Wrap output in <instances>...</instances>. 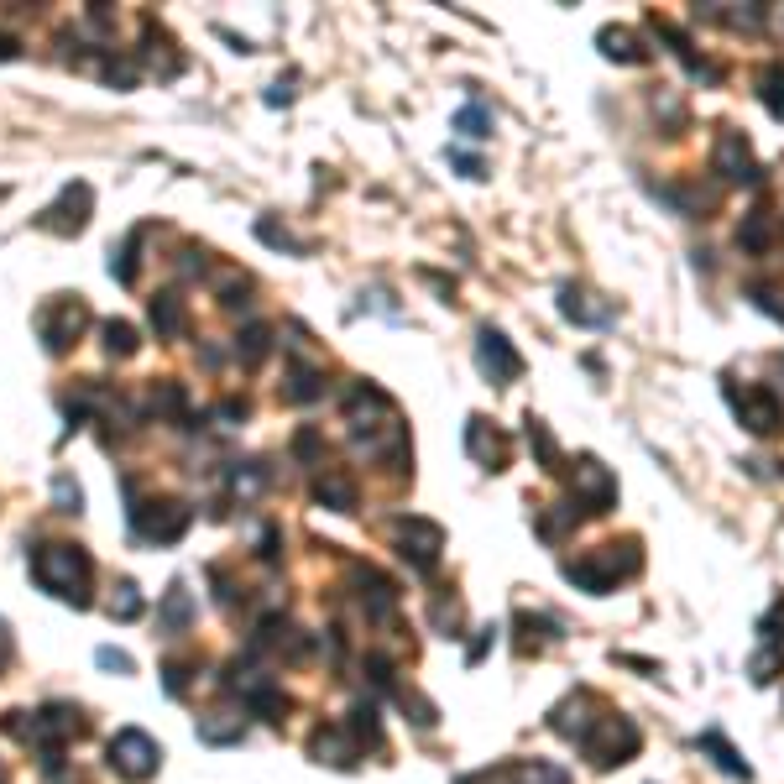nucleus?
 Returning a JSON list of instances; mask_svg holds the SVG:
<instances>
[{
	"label": "nucleus",
	"instance_id": "obj_36",
	"mask_svg": "<svg viewBox=\"0 0 784 784\" xmlns=\"http://www.w3.org/2000/svg\"><path fill=\"white\" fill-rule=\"evenodd\" d=\"M460 622H466V612H460V602H455V596H450V602L440 596V602H434V628H440L445 638H460Z\"/></svg>",
	"mask_w": 784,
	"mask_h": 784
},
{
	"label": "nucleus",
	"instance_id": "obj_14",
	"mask_svg": "<svg viewBox=\"0 0 784 784\" xmlns=\"http://www.w3.org/2000/svg\"><path fill=\"white\" fill-rule=\"evenodd\" d=\"M356 586H361V607H366V617L387 622L392 607H398V586H392L382 570H372V565H356Z\"/></svg>",
	"mask_w": 784,
	"mask_h": 784
},
{
	"label": "nucleus",
	"instance_id": "obj_10",
	"mask_svg": "<svg viewBox=\"0 0 784 784\" xmlns=\"http://www.w3.org/2000/svg\"><path fill=\"white\" fill-rule=\"evenodd\" d=\"M575 507H581V513H612L617 507V481L596 455H586L581 466H575Z\"/></svg>",
	"mask_w": 784,
	"mask_h": 784
},
{
	"label": "nucleus",
	"instance_id": "obj_16",
	"mask_svg": "<svg viewBox=\"0 0 784 784\" xmlns=\"http://www.w3.org/2000/svg\"><path fill=\"white\" fill-rule=\"evenodd\" d=\"M696 748H701V753H711V764H717L722 774H732V779H743V784L753 779V769H748V758L737 753V748L727 743V737H722L717 727H711V732H701V737H696Z\"/></svg>",
	"mask_w": 784,
	"mask_h": 784
},
{
	"label": "nucleus",
	"instance_id": "obj_40",
	"mask_svg": "<svg viewBox=\"0 0 784 784\" xmlns=\"http://www.w3.org/2000/svg\"><path fill=\"white\" fill-rule=\"evenodd\" d=\"M758 638H764V643H784V596L764 617H758Z\"/></svg>",
	"mask_w": 784,
	"mask_h": 784
},
{
	"label": "nucleus",
	"instance_id": "obj_2",
	"mask_svg": "<svg viewBox=\"0 0 784 784\" xmlns=\"http://www.w3.org/2000/svg\"><path fill=\"white\" fill-rule=\"evenodd\" d=\"M638 570H643L638 544H633V539H622V544H607L602 555L565 560V581H570V586H581V591H591V596H607V591H617V581H633Z\"/></svg>",
	"mask_w": 784,
	"mask_h": 784
},
{
	"label": "nucleus",
	"instance_id": "obj_38",
	"mask_svg": "<svg viewBox=\"0 0 784 784\" xmlns=\"http://www.w3.org/2000/svg\"><path fill=\"white\" fill-rule=\"evenodd\" d=\"M147 403H152V413H183V387L178 382H157Z\"/></svg>",
	"mask_w": 784,
	"mask_h": 784
},
{
	"label": "nucleus",
	"instance_id": "obj_39",
	"mask_svg": "<svg viewBox=\"0 0 784 784\" xmlns=\"http://www.w3.org/2000/svg\"><path fill=\"white\" fill-rule=\"evenodd\" d=\"M53 497H58V513H84V492H79V481L58 476V481H53Z\"/></svg>",
	"mask_w": 784,
	"mask_h": 784
},
{
	"label": "nucleus",
	"instance_id": "obj_47",
	"mask_svg": "<svg viewBox=\"0 0 784 784\" xmlns=\"http://www.w3.org/2000/svg\"><path fill=\"white\" fill-rule=\"evenodd\" d=\"M105 79L121 84V89H131V84H136V68H131V63H105Z\"/></svg>",
	"mask_w": 784,
	"mask_h": 784
},
{
	"label": "nucleus",
	"instance_id": "obj_29",
	"mask_svg": "<svg viewBox=\"0 0 784 784\" xmlns=\"http://www.w3.org/2000/svg\"><path fill=\"white\" fill-rule=\"evenodd\" d=\"M528 445L539 450V466H544V471H565V466H560V445H555V434H549V424H544V419H534V413H528Z\"/></svg>",
	"mask_w": 784,
	"mask_h": 784
},
{
	"label": "nucleus",
	"instance_id": "obj_8",
	"mask_svg": "<svg viewBox=\"0 0 784 784\" xmlns=\"http://www.w3.org/2000/svg\"><path fill=\"white\" fill-rule=\"evenodd\" d=\"M476 366L492 387H507V382L523 377V356L513 351V340H507L502 330H492V325L476 335Z\"/></svg>",
	"mask_w": 784,
	"mask_h": 784
},
{
	"label": "nucleus",
	"instance_id": "obj_22",
	"mask_svg": "<svg viewBox=\"0 0 784 784\" xmlns=\"http://www.w3.org/2000/svg\"><path fill=\"white\" fill-rule=\"evenodd\" d=\"M356 737V748L366 743V748H382V722H377V706L372 701H356L351 706V727H345Z\"/></svg>",
	"mask_w": 784,
	"mask_h": 784
},
{
	"label": "nucleus",
	"instance_id": "obj_15",
	"mask_svg": "<svg viewBox=\"0 0 784 784\" xmlns=\"http://www.w3.org/2000/svg\"><path fill=\"white\" fill-rule=\"evenodd\" d=\"M309 753L319 758V764H330V769H351L361 748H356V737L345 732V727H314Z\"/></svg>",
	"mask_w": 784,
	"mask_h": 784
},
{
	"label": "nucleus",
	"instance_id": "obj_37",
	"mask_svg": "<svg viewBox=\"0 0 784 784\" xmlns=\"http://www.w3.org/2000/svg\"><path fill=\"white\" fill-rule=\"evenodd\" d=\"M220 304H225V309H246V304H251V278H236V272H230V278H220Z\"/></svg>",
	"mask_w": 784,
	"mask_h": 784
},
{
	"label": "nucleus",
	"instance_id": "obj_35",
	"mask_svg": "<svg viewBox=\"0 0 784 784\" xmlns=\"http://www.w3.org/2000/svg\"><path fill=\"white\" fill-rule=\"evenodd\" d=\"M110 617H121V622H131V617H142V591H136V581H121V586H115V602H110Z\"/></svg>",
	"mask_w": 784,
	"mask_h": 784
},
{
	"label": "nucleus",
	"instance_id": "obj_20",
	"mask_svg": "<svg viewBox=\"0 0 784 784\" xmlns=\"http://www.w3.org/2000/svg\"><path fill=\"white\" fill-rule=\"evenodd\" d=\"M560 314L570 319V325H607V319H612V309H591V304H586V293L575 288V283L560 288Z\"/></svg>",
	"mask_w": 784,
	"mask_h": 784
},
{
	"label": "nucleus",
	"instance_id": "obj_19",
	"mask_svg": "<svg viewBox=\"0 0 784 784\" xmlns=\"http://www.w3.org/2000/svg\"><path fill=\"white\" fill-rule=\"evenodd\" d=\"M596 42H602V58H612V63H643V58H649V53H643V42L628 27H602Z\"/></svg>",
	"mask_w": 784,
	"mask_h": 784
},
{
	"label": "nucleus",
	"instance_id": "obj_18",
	"mask_svg": "<svg viewBox=\"0 0 784 784\" xmlns=\"http://www.w3.org/2000/svg\"><path fill=\"white\" fill-rule=\"evenodd\" d=\"M189 622H194V596L183 591V581H173L168 596H163V612H157V628H163V633H189Z\"/></svg>",
	"mask_w": 784,
	"mask_h": 784
},
{
	"label": "nucleus",
	"instance_id": "obj_32",
	"mask_svg": "<svg viewBox=\"0 0 784 784\" xmlns=\"http://www.w3.org/2000/svg\"><path fill=\"white\" fill-rule=\"evenodd\" d=\"M455 131H460V136H471V142L492 136V110H487V105H476V100H471V105H460V110H455Z\"/></svg>",
	"mask_w": 784,
	"mask_h": 784
},
{
	"label": "nucleus",
	"instance_id": "obj_11",
	"mask_svg": "<svg viewBox=\"0 0 784 784\" xmlns=\"http://www.w3.org/2000/svg\"><path fill=\"white\" fill-rule=\"evenodd\" d=\"M466 450H471L476 466H487V471H507V460H513V440L487 419H466Z\"/></svg>",
	"mask_w": 784,
	"mask_h": 784
},
{
	"label": "nucleus",
	"instance_id": "obj_12",
	"mask_svg": "<svg viewBox=\"0 0 784 784\" xmlns=\"http://www.w3.org/2000/svg\"><path fill=\"white\" fill-rule=\"evenodd\" d=\"M732 408H737V419H743V429H753V434H774L784 424L779 398H774V392H764V387L732 392Z\"/></svg>",
	"mask_w": 784,
	"mask_h": 784
},
{
	"label": "nucleus",
	"instance_id": "obj_42",
	"mask_svg": "<svg viewBox=\"0 0 784 784\" xmlns=\"http://www.w3.org/2000/svg\"><path fill=\"white\" fill-rule=\"evenodd\" d=\"M518 774H523L528 784H570V779H565V769H549V764H523Z\"/></svg>",
	"mask_w": 784,
	"mask_h": 784
},
{
	"label": "nucleus",
	"instance_id": "obj_23",
	"mask_svg": "<svg viewBox=\"0 0 784 784\" xmlns=\"http://www.w3.org/2000/svg\"><path fill=\"white\" fill-rule=\"evenodd\" d=\"M241 732H246V722H241V717H230V711H215V717H199V737H204V743H215V748H225V743H241Z\"/></svg>",
	"mask_w": 784,
	"mask_h": 784
},
{
	"label": "nucleus",
	"instance_id": "obj_48",
	"mask_svg": "<svg viewBox=\"0 0 784 784\" xmlns=\"http://www.w3.org/2000/svg\"><path fill=\"white\" fill-rule=\"evenodd\" d=\"M753 304L764 309V314H774V319H784V304H779V298H774L769 288H753Z\"/></svg>",
	"mask_w": 784,
	"mask_h": 784
},
{
	"label": "nucleus",
	"instance_id": "obj_1",
	"mask_svg": "<svg viewBox=\"0 0 784 784\" xmlns=\"http://www.w3.org/2000/svg\"><path fill=\"white\" fill-rule=\"evenodd\" d=\"M32 575L42 591H53L58 602L89 607V581H95V565L79 544H42L32 555Z\"/></svg>",
	"mask_w": 784,
	"mask_h": 784
},
{
	"label": "nucleus",
	"instance_id": "obj_28",
	"mask_svg": "<svg viewBox=\"0 0 784 784\" xmlns=\"http://www.w3.org/2000/svg\"><path fill=\"white\" fill-rule=\"evenodd\" d=\"M769 241H774V220H769L764 210H753V215L743 220V230H737V246L758 257V251H769Z\"/></svg>",
	"mask_w": 784,
	"mask_h": 784
},
{
	"label": "nucleus",
	"instance_id": "obj_3",
	"mask_svg": "<svg viewBox=\"0 0 784 784\" xmlns=\"http://www.w3.org/2000/svg\"><path fill=\"white\" fill-rule=\"evenodd\" d=\"M643 748V732L633 727V717H596L581 732V753L591 758L596 769H617V764H633Z\"/></svg>",
	"mask_w": 784,
	"mask_h": 784
},
{
	"label": "nucleus",
	"instance_id": "obj_27",
	"mask_svg": "<svg viewBox=\"0 0 784 784\" xmlns=\"http://www.w3.org/2000/svg\"><path fill=\"white\" fill-rule=\"evenodd\" d=\"M283 398H288V403H314V398H325V377L309 372V366H293Z\"/></svg>",
	"mask_w": 784,
	"mask_h": 784
},
{
	"label": "nucleus",
	"instance_id": "obj_33",
	"mask_svg": "<svg viewBox=\"0 0 784 784\" xmlns=\"http://www.w3.org/2000/svg\"><path fill=\"white\" fill-rule=\"evenodd\" d=\"M136 251H142V230H131L121 241V257H110V278L115 283H136Z\"/></svg>",
	"mask_w": 784,
	"mask_h": 784
},
{
	"label": "nucleus",
	"instance_id": "obj_43",
	"mask_svg": "<svg viewBox=\"0 0 784 784\" xmlns=\"http://www.w3.org/2000/svg\"><path fill=\"white\" fill-rule=\"evenodd\" d=\"M257 236H262L267 246H288V251H304V246H298V241L288 236V230H278V225H272V220H257Z\"/></svg>",
	"mask_w": 784,
	"mask_h": 784
},
{
	"label": "nucleus",
	"instance_id": "obj_6",
	"mask_svg": "<svg viewBox=\"0 0 784 784\" xmlns=\"http://www.w3.org/2000/svg\"><path fill=\"white\" fill-rule=\"evenodd\" d=\"M84 325H89L84 298H53V304L37 314V335H42V345H48V356H63L68 345L84 335Z\"/></svg>",
	"mask_w": 784,
	"mask_h": 784
},
{
	"label": "nucleus",
	"instance_id": "obj_34",
	"mask_svg": "<svg viewBox=\"0 0 784 784\" xmlns=\"http://www.w3.org/2000/svg\"><path fill=\"white\" fill-rule=\"evenodd\" d=\"M758 95H764V105L784 121V68L774 63V68H764V79H758Z\"/></svg>",
	"mask_w": 784,
	"mask_h": 784
},
{
	"label": "nucleus",
	"instance_id": "obj_26",
	"mask_svg": "<svg viewBox=\"0 0 784 784\" xmlns=\"http://www.w3.org/2000/svg\"><path fill=\"white\" fill-rule=\"evenodd\" d=\"M100 335H105V356H115V361H126V356H136V325H126V319H105L100 325Z\"/></svg>",
	"mask_w": 784,
	"mask_h": 784
},
{
	"label": "nucleus",
	"instance_id": "obj_4",
	"mask_svg": "<svg viewBox=\"0 0 784 784\" xmlns=\"http://www.w3.org/2000/svg\"><path fill=\"white\" fill-rule=\"evenodd\" d=\"M157 764H163V748H157L142 727H121V732L110 737V769L121 774V779L142 784V779L157 774Z\"/></svg>",
	"mask_w": 784,
	"mask_h": 784
},
{
	"label": "nucleus",
	"instance_id": "obj_24",
	"mask_svg": "<svg viewBox=\"0 0 784 784\" xmlns=\"http://www.w3.org/2000/svg\"><path fill=\"white\" fill-rule=\"evenodd\" d=\"M246 706L257 711V717H267V722H283V711H288V696L278 685H267V680H257L246 690Z\"/></svg>",
	"mask_w": 784,
	"mask_h": 784
},
{
	"label": "nucleus",
	"instance_id": "obj_51",
	"mask_svg": "<svg viewBox=\"0 0 784 784\" xmlns=\"http://www.w3.org/2000/svg\"><path fill=\"white\" fill-rule=\"evenodd\" d=\"M16 58H21V42L11 32H0V63H16Z\"/></svg>",
	"mask_w": 784,
	"mask_h": 784
},
{
	"label": "nucleus",
	"instance_id": "obj_7",
	"mask_svg": "<svg viewBox=\"0 0 784 784\" xmlns=\"http://www.w3.org/2000/svg\"><path fill=\"white\" fill-rule=\"evenodd\" d=\"M398 555L413 565V570H434L440 565V549H445V528L429 523V518H398Z\"/></svg>",
	"mask_w": 784,
	"mask_h": 784
},
{
	"label": "nucleus",
	"instance_id": "obj_50",
	"mask_svg": "<svg viewBox=\"0 0 784 784\" xmlns=\"http://www.w3.org/2000/svg\"><path fill=\"white\" fill-rule=\"evenodd\" d=\"M450 163H455L460 173H466V178H481V163H476L471 152H450Z\"/></svg>",
	"mask_w": 784,
	"mask_h": 784
},
{
	"label": "nucleus",
	"instance_id": "obj_9",
	"mask_svg": "<svg viewBox=\"0 0 784 784\" xmlns=\"http://www.w3.org/2000/svg\"><path fill=\"white\" fill-rule=\"evenodd\" d=\"M89 210H95V189H89V183H68L58 194V204H48V210L37 215V225L53 230V236H79L89 225Z\"/></svg>",
	"mask_w": 784,
	"mask_h": 784
},
{
	"label": "nucleus",
	"instance_id": "obj_25",
	"mask_svg": "<svg viewBox=\"0 0 784 784\" xmlns=\"http://www.w3.org/2000/svg\"><path fill=\"white\" fill-rule=\"evenodd\" d=\"M152 325H157V335H183V298L178 293H157L152 298Z\"/></svg>",
	"mask_w": 784,
	"mask_h": 784
},
{
	"label": "nucleus",
	"instance_id": "obj_52",
	"mask_svg": "<svg viewBox=\"0 0 784 784\" xmlns=\"http://www.w3.org/2000/svg\"><path fill=\"white\" fill-rule=\"evenodd\" d=\"M246 413H251L246 398H225V403H220V419H246Z\"/></svg>",
	"mask_w": 784,
	"mask_h": 784
},
{
	"label": "nucleus",
	"instance_id": "obj_5",
	"mask_svg": "<svg viewBox=\"0 0 784 784\" xmlns=\"http://www.w3.org/2000/svg\"><path fill=\"white\" fill-rule=\"evenodd\" d=\"M131 523H136V534L152 539V544H178L183 534H189V523H194V507H183L173 497L163 502H136L131 507Z\"/></svg>",
	"mask_w": 784,
	"mask_h": 784
},
{
	"label": "nucleus",
	"instance_id": "obj_21",
	"mask_svg": "<svg viewBox=\"0 0 784 784\" xmlns=\"http://www.w3.org/2000/svg\"><path fill=\"white\" fill-rule=\"evenodd\" d=\"M518 654H539V649H549L560 633H555V622L549 617H534V612H518Z\"/></svg>",
	"mask_w": 784,
	"mask_h": 784
},
{
	"label": "nucleus",
	"instance_id": "obj_30",
	"mask_svg": "<svg viewBox=\"0 0 784 784\" xmlns=\"http://www.w3.org/2000/svg\"><path fill=\"white\" fill-rule=\"evenodd\" d=\"M267 351H272V330H267V325H246L241 340H236V356H241L246 366H262Z\"/></svg>",
	"mask_w": 784,
	"mask_h": 784
},
{
	"label": "nucleus",
	"instance_id": "obj_17",
	"mask_svg": "<svg viewBox=\"0 0 784 784\" xmlns=\"http://www.w3.org/2000/svg\"><path fill=\"white\" fill-rule=\"evenodd\" d=\"M314 502L330 507V513H356V481L340 476V471H325L314 481Z\"/></svg>",
	"mask_w": 784,
	"mask_h": 784
},
{
	"label": "nucleus",
	"instance_id": "obj_53",
	"mask_svg": "<svg viewBox=\"0 0 784 784\" xmlns=\"http://www.w3.org/2000/svg\"><path fill=\"white\" fill-rule=\"evenodd\" d=\"M262 560H278V528H262Z\"/></svg>",
	"mask_w": 784,
	"mask_h": 784
},
{
	"label": "nucleus",
	"instance_id": "obj_54",
	"mask_svg": "<svg viewBox=\"0 0 784 784\" xmlns=\"http://www.w3.org/2000/svg\"><path fill=\"white\" fill-rule=\"evenodd\" d=\"M288 100H293V89H283V84L267 89V105H288Z\"/></svg>",
	"mask_w": 784,
	"mask_h": 784
},
{
	"label": "nucleus",
	"instance_id": "obj_49",
	"mask_svg": "<svg viewBox=\"0 0 784 784\" xmlns=\"http://www.w3.org/2000/svg\"><path fill=\"white\" fill-rule=\"evenodd\" d=\"M492 643H497V628H481V638L471 643V654H466V659H471V664H481V654H487Z\"/></svg>",
	"mask_w": 784,
	"mask_h": 784
},
{
	"label": "nucleus",
	"instance_id": "obj_31",
	"mask_svg": "<svg viewBox=\"0 0 784 784\" xmlns=\"http://www.w3.org/2000/svg\"><path fill=\"white\" fill-rule=\"evenodd\" d=\"M748 675H753V685H774V680L784 675V649H779V643H764V649L753 654Z\"/></svg>",
	"mask_w": 784,
	"mask_h": 784
},
{
	"label": "nucleus",
	"instance_id": "obj_13",
	"mask_svg": "<svg viewBox=\"0 0 784 784\" xmlns=\"http://www.w3.org/2000/svg\"><path fill=\"white\" fill-rule=\"evenodd\" d=\"M717 173H722L727 183H758V178H764L753 147H748L737 131H722V136H717Z\"/></svg>",
	"mask_w": 784,
	"mask_h": 784
},
{
	"label": "nucleus",
	"instance_id": "obj_44",
	"mask_svg": "<svg viewBox=\"0 0 784 784\" xmlns=\"http://www.w3.org/2000/svg\"><path fill=\"white\" fill-rule=\"evenodd\" d=\"M189 670H194V664H183V659H168V670H163V685H168V696H178V690L189 685Z\"/></svg>",
	"mask_w": 784,
	"mask_h": 784
},
{
	"label": "nucleus",
	"instance_id": "obj_45",
	"mask_svg": "<svg viewBox=\"0 0 784 784\" xmlns=\"http://www.w3.org/2000/svg\"><path fill=\"white\" fill-rule=\"evenodd\" d=\"M319 450H325V445H319V434H314V429H298L293 455H298V460H319Z\"/></svg>",
	"mask_w": 784,
	"mask_h": 784
},
{
	"label": "nucleus",
	"instance_id": "obj_46",
	"mask_svg": "<svg viewBox=\"0 0 784 784\" xmlns=\"http://www.w3.org/2000/svg\"><path fill=\"white\" fill-rule=\"evenodd\" d=\"M95 659H100V670H115V675H131V654H121V649H100Z\"/></svg>",
	"mask_w": 784,
	"mask_h": 784
},
{
	"label": "nucleus",
	"instance_id": "obj_41",
	"mask_svg": "<svg viewBox=\"0 0 784 784\" xmlns=\"http://www.w3.org/2000/svg\"><path fill=\"white\" fill-rule=\"evenodd\" d=\"M262 481H267V476H262V466L251 460V466H241L236 476H230V487H236L241 497H257V492H262Z\"/></svg>",
	"mask_w": 784,
	"mask_h": 784
},
{
	"label": "nucleus",
	"instance_id": "obj_55",
	"mask_svg": "<svg viewBox=\"0 0 784 784\" xmlns=\"http://www.w3.org/2000/svg\"><path fill=\"white\" fill-rule=\"evenodd\" d=\"M0 784H6V769H0Z\"/></svg>",
	"mask_w": 784,
	"mask_h": 784
}]
</instances>
